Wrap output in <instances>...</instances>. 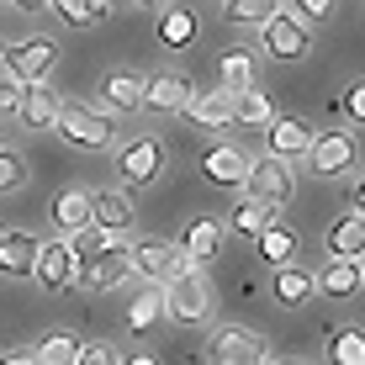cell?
<instances>
[{"label": "cell", "mask_w": 365, "mask_h": 365, "mask_svg": "<svg viewBox=\"0 0 365 365\" xmlns=\"http://www.w3.org/2000/svg\"><path fill=\"white\" fill-rule=\"evenodd\" d=\"M159 297H165V312L180 329H201V323H212V312H217V286H212L207 270H185L175 275L170 286H159Z\"/></svg>", "instance_id": "6da1fadb"}, {"label": "cell", "mask_w": 365, "mask_h": 365, "mask_svg": "<svg viewBox=\"0 0 365 365\" xmlns=\"http://www.w3.org/2000/svg\"><path fill=\"white\" fill-rule=\"evenodd\" d=\"M128 275H138V281L148 286H170L175 275L191 270V259L180 255V244H165V238H143V244H128Z\"/></svg>", "instance_id": "7a4b0ae2"}, {"label": "cell", "mask_w": 365, "mask_h": 365, "mask_svg": "<svg viewBox=\"0 0 365 365\" xmlns=\"http://www.w3.org/2000/svg\"><path fill=\"white\" fill-rule=\"evenodd\" d=\"M244 191H249V201H265L270 212H281V207H292V196H297V170L281 165V159H270V154H259V159H249Z\"/></svg>", "instance_id": "3957f363"}, {"label": "cell", "mask_w": 365, "mask_h": 365, "mask_svg": "<svg viewBox=\"0 0 365 365\" xmlns=\"http://www.w3.org/2000/svg\"><path fill=\"white\" fill-rule=\"evenodd\" d=\"M307 48H312V32L292 11H275L265 27H259V53H265L270 64H297V58H307Z\"/></svg>", "instance_id": "277c9868"}, {"label": "cell", "mask_w": 365, "mask_h": 365, "mask_svg": "<svg viewBox=\"0 0 365 365\" xmlns=\"http://www.w3.org/2000/svg\"><path fill=\"white\" fill-rule=\"evenodd\" d=\"M53 133H64L74 148H85V154H101V148H111V138H117V128H111V117L106 111H96V106H80V101H64V111H58V128Z\"/></svg>", "instance_id": "5b68a950"}, {"label": "cell", "mask_w": 365, "mask_h": 365, "mask_svg": "<svg viewBox=\"0 0 365 365\" xmlns=\"http://www.w3.org/2000/svg\"><path fill=\"white\" fill-rule=\"evenodd\" d=\"M53 64H58V43L53 37H27V43L6 48V80H16L21 91H27V85H43Z\"/></svg>", "instance_id": "8992f818"}, {"label": "cell", "mask_w": 365, "mask_h": 365, "mask_svg": "<svg viewBox=\"0 0 365 365\" xmlns=\"http://www.w3.org/2000/svg\"><path fill=\"white\" fill-rule=\"evenodd\" d=\"M207 365H270V349L259 334L238 329V323H222L207 344Z\"/></svg>", "instance_id": "52a82bcc"}, {"label": "cell", "mask_w": 365, "mask_h": 365, "mask_svg": "<svg viewBox=\"0 0 365 365\" xmlns=\"http://www.w3.org/2000/svg\"><path fill=\"white\" fill-rule=\"evenodd\" d=\"M170 165V154H165V143L159 138H128V143L117 148V170H122V180L128 185H148V180H159V170Z\"/></svg>", "instance_id": "ba28073f"}, {"label": "cell", "mask_w": 365, "mask_h": 365, "mask_svg": "<svg viewBox=\"0 0 365 365\" xmlns=\"http://www.w3.org/2000/svg\"><path fill=\"white\" fill-rule=\"evenodd\" d=\"M355 133H344V128H329V133H312V148H307V170H318V175H349L355 170Z\"/></svg>", "instance_id": "9c48e42d"}, {"label": "cell", "mask_w": 365, "mask_h": 365, "mask_svg": "<svg viewBox=\"0 0 365 365\" xmlns=\"http://www.w3.org/2000/svg\"><path fill=\"white\" fill-rule=\"evenodd\" d=\"M265 148H270V159H281V165H297V159H307V148H312V128L302 117H275L265 128Z\"/></svg>", "instance_id": "30bf717a"}, {"label": "cell", "mask_w": 365, "mask_h": 365, "mask_svg": "<svg viewBox=\"0 0 365 365\" xmlns=\"http://www.w3.org/2000/svg\"><path fill=\"white\" fill-rule=\"evenodd\" d=\"M180 111L196 122V128H207V133L233 128V96H228V91H217V85H207V91H191Z\"/></svg>", "instance_id": "8fae6325"}, {"label": "cell", "mask_w": 365, "mask_h": 365, "mask_svg": "<svg viewBox=\"0 0 365 365\" xmlns=\"http://www.w3.org/2000/svg\"><path fill=\"white\" fill-rule=\"evenodd\" d=\"M32 275L48 286V292H64V286H74L80 265H74V255H69L64 238H48V244H37V265H32Z\"/></svg>", "instance_id": "7c38bea8"}, {"label": "cell", "mask_w": 365, "mask_h": 365, "mask_svg": "<svg viewBox=\"0 0 365 365\" xmlns=\"http://www.w3.org/2000/svg\"><path fill=\"white\" fill-rule=\"evenodd\" d=\"M91 222H96V228H106V233H117V238H128L133 222H138L133 196L128 191H91Z\"/></svg>", "instance_id": "4fadbf2b"}, {"label": "cell", "mask_w": 365, "mask_h": 365, "mask_svg": "<svg viewBox=\"0 0 365 365\" xmlns=\"http://www.w3.org/2000/svg\"><path fill=\"white\" fill-rule=\"evenodd\" d=\"M185 96H191V80H185L180 69H165V74H154V80H143V106H138V111L170 117V111L185 106Z\"/></svg>", "instance_id": "5bb4252c"}, {"label": "cell", "mask_w": 365, "mask_h": 365, "mask_svg": "<svg viewBox=\"0 0 365 365\" xmlns=\"http://www.w3.org/2000/svg\"><path fill=\"white\" fill-rule=\"evenodd\" d=\"M222 222H212V217H196V222H185V233H180V255L191 259L196 270H207L212 259L222 255Z\"/></svg>", "instance_id": "9a60e30c"}, {"label": "cell", "mask_w": 365, "mask_h": 365, "mask_svg": "<svg viewBox=\"0 0 365 365\" xmlns=\"http://www.w3.org/2000/svg\"><path fill=\"white\" fill-rule=\"evenodd\" d=\"M323 249H329V259H360L365 255V217H360V207H349L344 217L329 222Z\"/></svg>", "instance_id": "2e32d148"}, {"label": "cell", "mask_w": 365, "mask_h": 365, "mask_svg": "<svg viewBox=\"0 0 365 365\" xmlns=\"http://www.w3.org/2000/svg\"><path fill=\"white\" fill-rule=\"evenodd\" d=\"M201 175H207L212 185H244V175H249V148H238V143L207 148V154H201Z\"/></svg>", "instance_id": "e0dca14e"}, {"label": "cell", "mask_w": 365, "mask_h": 365, "mask_svg": "<svg viewBox=\"0 0 365 365\" xmlns=\"http://www.w3.org/2000/svg\"><path fill=\"white\" fill-rule=\"evenodd\" d=\"M58 111H64V96H58L53 85H27V91H21V117H27L37 133H53Z\"/></svg>", "instance_id": "ac0fdd59"}, {"label": "cell", "mask_w": 365, "mask_h": 365, "mask_svg": "<svg viewBox=\"0 0 365 365\" xmlns=\"http://www.w3.org/2000/svg\"><path fill=\"white\" fill-rule=\"evenodd\" d=\"M37 244H43L37 233H0V275L27 281L32 265H37Z\"/></svg>", "instance_id": "d6986e66"}, {"label": "cell", "mask_w": 365, "mask_h": 365, "mask_svg": "<svg viewBox=\"0 0 365 365\" xmlns=\"http://www.w3.org/2000/svg\"><path fill=\"white\" fill-rule=\"evenodd\" d=\"M255 74H259V58L249 53V48H228V53L217 58V91H255Z\"/></svg>", "instance_id": "ffe728a7"}, {"label": "cell", "mask_w": 365, "mask_h": 365, "mask_svg": "<svg viewBox=\"0 0 365 365\" xmlns=\"http://www.w3.org/2000/svg\"><path fill=\"white\" fill-rule=\"evenodd\" d=\"M128 249H111V255H101V259H91V265H80V275L74 281L85 286V292H117L122 281H128Z\"/></svg>", "instance_id": "44dd1931"}, {"label": "cell", "mask_w": 365, "mask_h": 365, "mask_svg": "<svg viewBox=\"0 0 365 365\" xmlns=\"http://www.w3.org/2000/svg\"><path fill=\"white\" fill-rule=\"evenodd\" d=\"M64 244H69V255H74V265H91V259L111 255V249H128V238H117V233L96 228V222H85V228H80V233H69Z\"/></svg>", "instance_id": "7402d4cb"}, {"label": "cell", "mask_w": 365, "mask_h": 365, "mask_svg": "<svg viewBox=\"0 0 365 365\" xmlns=\"http://www.w3.org/2000/svg\"><path fill=\"white\" fill-rule=\"evenodd\" d=\"M101 101H106L111 111H138V106H143V74L111 69L106 80H101Z\"/></svg>", "instance_id": "603a6c76"}, {"label": "cell", "mask_w": 365, "mask_h": 365, "mask_svg": "<svg viewBox=\"0 0 365 365\" xmlns=\"http://www.w3.org/2000/svg\"><path fill=\"white\" fill-rule=\"evenodd\" d=\"M53 222H58V233H80L85 222H91V191H80V185H69V191H58L53 196Z\"/></svg>", "instance_id": "cb8c5ba5"}, {"label": "cell", "mask_w": 365, "mask_h": 365, "mask_svg": "<svg viewBox=\"0 0 365 365\" xmlns=\"http://www.w3.org/2000/svg\"><path fill=\"white\" fill-rule=\"evenodd\" d=\"M312 286H323L329 297H355L365 286V270H360V259H329L323 275H312Z\"/></svg>", "instance_id": "d4e9b609"}, {"label": "cell", "mask_w": 365, "mask_h": 365, "mask_svg": "<svg viewBox=\"0 0 365 365\" xmlns=\"http://www.w3.org/2000/svg\"><path fill=\"white\" fill-rule=\"evenodd\" d=\"M318 286H312V270H302V265H281L275 270V302L281 307H302Z\"/></svg>", "instance_id": "484cf974"}, {"label": "cell", "mask_w": 365, "mask_h": 365, "mask_svg": "<svg viewBox=\"0 0 365 365\" xmlns=\"http://www.w3.org/2000/svg\"><path fill=\"white\" fill-rule=\"evenodd\" d=\"M233 122H244V128H259V133H265L270 122H275L270 96H265V91H238V96H233Z\"/></svg>", "instance_id": "4316f807"}, {"label": "cell", "mask_w": 365, "mask_h": 365, "mask_svg": "<svg viewBox=\"0 0 365 365\" xmlns=\"http://www.w3.org/2000/svg\"><path fill=\"white\" fill-rule=\"evenodd\" d=\"M275 11H281L275 0H222V21L228 27H265Z\"/></svg>", "instance_id": "83f0119b"}, {"label": "cell", "mask_w": 365, "mask_h": 365, "mask_svg": "<svg viewBox=\"0 0 365 365\" xmlns=\"http://www.w3.org/2000/svg\"><path fill=\"white\" fill-rule=\"evenodd\" d=\"M259 255H265V259H270V265H275V270H281V265H292V255H297V233H292V228H286V222H281V217H275V222H270V228H265V233H259Z\"/></svg>", "instance_id": "f1b7e54d"}, {"label": "cell", "mask_w": 365, "mask_h": 365, "mask_svg": "<svg viewBox=\"0 0 365 365\" xmlns=\"http://www.w3.org/2000/svg\"><path fill=\"white\" fill-rule=\"evenodd\" d=\"M270 222H275V212L265 207V201H238V207H233V217H228V228L233 233H244V238H259V233H265L270 228Z\"/></svg>", "instance_id": "f546056e"}, {"label": "cell", "mask_w": 365, "mask_h": 365, "mask_svg": "<svg viewBox=\"0 0 365 365\" xmlns=\"http://www.w3.org/2000/svg\"><path fill=\"white\" fill-rule=\"evenodd\" d=\"M80 360V339L74 334H48V339H37V355H32V365H74Z\"/></svg>", "instance_id": "4dcf8cb0"}, {"label": "cell", "mask_w": 365, "mask_h": 365, "mask_svg": "<svg viewBox=\"0 0 365 365\" xmlns=\"http://www.w3.org/2000/svg\"><path fill=\"white\" fill-rule=\"evenodd\" d=\"M48 6H53L69 27H96V21H106L111 0H48Z\"/></svg>", "instance_id": "1f68e13d"}, {"label": "cell", "mask_w": 365, "mask_h": 365, "mask_svg": "<svg viewBox=\"0 0 365 365\" xmlns=\"http://www.w3.org/2000/svg\"><path fill=\"white\" fill-rule=\"evenodd\" d=\"M159 318H165V297H159V286L128 302V329H133V334H148Z\"/></svg>", "instance_id": "d6a6232c"}, {"label": "cell", "mask_w": 365, "mask_h": 365, "mask_svg": "<svg viewBox=\"0 0 365 365\" xmlns=\"http://www.w3.org/2000/svg\"><path fill=\"white\" fill-rule=\"evenodd\" d=\"M191 37H196V16L191 11H165V16H159V43L165 48H191Z\"/></svg>", "instance_id": "836d02e7"}, {"label": "cell", "mask_w": 365, "mask_h": 365, "mask_svg": "<svg viewBox=\"0 0 365 365\" xmlns=\"http://www.w3.org/2000/svg\"><path fill=\"white\" fill-rule=\"evenodd\" d=\"M329 365H365V334L360 329H339L329 339Z\"/></svg>", "instance_id": "e575fe53"}, {"label": "cell", "mask_w": 365, "mask_h": 365, "mask_svg": "<svg viewBox=\"0 0 365 365\" xmlns=\"http://www.w3.org/2000/svg\"><path fill=\"white\" fill-rule=\"evenodd\" d=\"M21 185H27V159H21L16 148L0 143V196H6V191H21Z\"/></svg>", "instance_id": "d590c367"}, {"label": "cell", "mask_w": 365, "mask_h": 365, "mask_svg": "<svg viewBox=\"0 0 365 365\" xmlns=\"http://www.w3.org/2000/svg\"><path fill=\"white\" fill-rule=\"evenodd\" d=\"M339 0H292V16L297 21H329Z\"/></svg>", "instance_id": "8d00e7d4"}, {"label": "cell", "mask_w": 365, "mask_h": 365, "mask_svg": "<svg viewBox=\"0 0 365 365\" xmlns=\"http://www.w3.org/2000/svg\"><path fill=\"white\" fill-rule=\"evenodd\" d=\"M6 117H21V85L16 80H0V122Z\"/></svg>", "instance_id": "74e56055"}, {"label": "cell", "mask_w": 365, "mask_h": 365, "mask_svg": "<svg viewBox=\"0 0 365 365\" xmlns=\"http://www.w3.org/2000/svg\"><path fill=\"white\" fill-rule=\"evenodd\" d=\"M344 117L365 122V85H349V91H344Z\"/></svg>", "instance_id": "f35d334b"}, {"label": "cell", "mask_w": 365, "mask_h": 365, "mask_svg": "<svg viewBox=\"0 0 365 365\" xmlns=\"http://www.w3.org/2000/svg\"><path fill=\"white\" fill-rule=\"evenodd\" d=\"M74 365H117V355H111L106 344H80V360Z\"/></svg>", "instance_id": "ab89813d"}, {"label": "cell", "mask_w": 365, "mask_h": 365, "mask_svg": "<svg viewBox=\"0 0 365 365\" xmlns=\"http://www.w3.org/2000/svg\"><path fill=\"white\" fill-rule=\"evenodd\" d=\"M11 6H16V11H27V16H32V11H43L48 0H11Z\"/></svg>", "instance_id": "60d3db41"}, {"label": "cell", "mask_w": 365, "mask_h": 365, "mask_svg": "<svg viewBox=\"0 0 365 365\" xmlns=\"http://www.w3.org/2000/svg\"><path fill=\"white\" fill-rule=\"evenodd\" d=\"M0 365H32V355H0Z\"/></svg>", "instance_id": "b9f144b4"}, {"label": "cell", "mask_w": 365, "mask_h": 365, "mask_svg": "<svg viewBox=\"0 0 365 365\" xmlns=\"http://www.w3.org/2000/svg\"><path fill=\"white\" fill-rule=\"evenodd\" d=\"M133 6H148V11H170V0H133Z\"/></svg>", "instance_id": "7bdbcfd3"}, {"label": "cell", "mask_w": 365, "mask_h": 365, "mask_svg": "<svg viewBox=\"0 0 365 365\" xmlns=\"http://www.w3.org/2000/svg\"><path fill=\"white\" fill-rule=\"evenodd\" d=\"M122 365H154V360H148V355H133V360H122Z\"/></svg>", "instance_id": "ee69618b"}, {"label": "cell", "mask_w": 365, "mask_h": 365, "mask_svg": "<svg viewBox=\"0 0 365 365\" xmlns=\"http://www.w3.org/2000/svg\"><path fill=\"white\" fill-rule=\"evenodd\" d=\"M270 365H307V360H270Z\"/></svg>", "instance_id": "f6af8a7d"}, {"label": "cell", "mask_w": 365, "mask_h": 365, "mask_svg": "<svg viewBox=\"0 0 365 365\" xmlns=\"http://www.w3.org/2000/svg\"><path fill=\"white\" fill-rule=\"evenodd\" d=\"M0 233H6V228H0Z\"/></svg>", "instance_id": "bcb514c9"}]
</instances>
